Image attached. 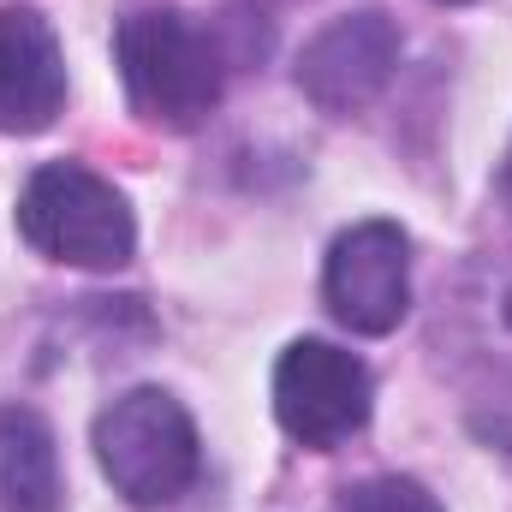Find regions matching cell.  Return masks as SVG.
Returning a JSON list of instances; mask_svg holds the SVG:
<instances>
[{
	"mask_svg": "<svg viewBox=\"0 0 512 512\" xmlns=\"http://www.w3.org/2000/svg\"><path fill=\"white\" fill-rule=\"evenodd\" d=\"M114 60L143 120L191 131L221 108L227 66L239 54L221 42V30L191 24L179 6H137L114 30Z\"/></svg>",
	"mask_w": 512,
	"mask_h": 512,
	"instance_id": "obj_1",
	"label": "cell"
},
{
	"mask_svg": "<svg viewBox=\"0 0 512 512\" xmlns=\"http://www.w3.org/2000/svg\"><path fill=\"white\" fill-rule=\"evenodd\" d=\"M96 459L131 507H167L197 483L203 447L173 393L131 387L96 417Z\"/></svg>",
	"mask_w": 512,
	"mask_h": 512,
	"instance_id": "obj_2",
	"label": "cell"
},
{
	"mask_svg": "<svg viewBox=\"0 0 512 512\" xmlns=\"http://www.w3.org/2000/svg\"><path fill=\"white\" fill-rule=\"evenodd\" d=\"M18 233L54 262L72 268H120L137 251L126 197L78 161H48L18 191Z\"/></svg>",
	"mask_w": 512,
	"mask_h": 512,
	"instance_id": "obj_3",
	"label": "cell"
},
{
	"mask_svg": "<svg viewBox=\"0 0 512 512\" xmlns=\"http://www.w3.org/2000/svg\"><path fill=\"white\" fill-rule=\"evenodd\" d=\"M370 370L328 346V340H292L274 364V417L304 447H340L370 423Z\"/></svg>",
	"mask_w": 512,
	"mask_h": 512,
	"instance_id": "obj_4",
	"label": "cell"
},
{
	"mask_svg": "<svg viewBox=\"0 0 512 512\" xmlns=\"http://www.w3.org/2000/svg\"><path fill=\"white\" fill-rule=\"evenodd\" d=\"M322 298L340 328L370 334V340L393 334L411 310V239L393 221H358L328 251Z\"/></svg>",
	"mask_w": 512,
	"mask_h": 512,
	"instance_id": "obj_5",
	"label": "cell"
},
{
	"mask_svg": "<svg viewBox=\"0 0 512 512\" xmlns=\"http://www.w3.org/2000/svg\"><path fill=\"white\" fill-rule=\"evenodd\" d=\"M399 66V24L387 12H346L328 30H316L298 54V90L322 114H358L387 90Z\"/></svg>",
	"mask_w": 512,
	"mask_h": 512,
	"instance_id": "obj_6",
	"label": "cell"
},
{
	"mask_svg": "<svg viewBox=\"0 0 512 512\" xmlns=\"http://www.w3.org/2000/svg\"><path fill=\"white\" fill-rule=\"evenodd\" d=\"M66 108V60L60 36L30 6H0V131L30 137L48 131Z\"/></svg>",
	"mask_w": 512,
	"mask_h": 512,
	"instance_id": "obj_7",
	"label": "cell"
},
{
	"mask_svg": "<svg viewBox=\"0 0 512 512\" xmlns=\"http://www.w3.org/2000/svg\"><path fill=\"white\" fill-rule=\"evenodd\" d=\"M60 447L36 405H0V512H60Z\"/></svg>",
	"mask_w": 512,
	"mask_h": 512,
	"instance_id": "obj_8",
	"label": "cell"
},
{
	"mask_svg": "<svg viewBox=\"0 0 512 512\" xmlns=\"http://www.w3.org/2000/svg\"><path fill=\"white\" fill-rule=\"evenodd\" d=\"M346 512H441V501L411 477H370L346 495Z\"/></svg>",
	"mask_w": 512,
	"mask_h": 512,
	"instance_id": "obj_9",
	"label": "cell"
},
{
	"mask_svg": "<svg viewBox=\"0 0 512 512\" xmlns=\"http://www.w3.org/2000/svg\"><path fill=\"white\" fill-rule=\"evenodd\" d=\"M501 197H507V209H512V149H507V161H501Z\"/></svg>",
	"mask_w": 512,
	"mask_h": 512,
	"instance_id": "obj_10",
	"label": "cell"
},
{
	"mask_svg": "<svg viewBox=\"0 0 512 512\" xmlns=\"http://www.w3.org/2000/svg\"><path fill=\"white\" fill-rule=\"evenodd\" d=\"M447 6H465V0H447Z\"/></svg>",
	"mask_w": 512,
	"mask_h": 512,
	"instance_id": "obj_11",
	"label": "cell"
}]
</instances>
